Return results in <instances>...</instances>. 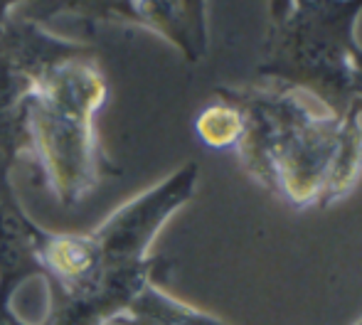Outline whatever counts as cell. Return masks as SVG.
<instances>
[{"mask_svg":"<svg viewBox=\"0 0 362 325\" xmlns=\"http://www.w3.org/2000/svg\"><path fill=\"white\" fill-rule=\"evenodd\" d=\"M242 116L237 153L244 170L293 210L328 207L362 175V111H328L276 79L219 89Z\"/></svg>","mask_w":362,"mask_h":325,"instance_id":"obj_1","label":"cell"},{"mask_svg":"<svg viewBox=\"0 0 362 325\" xmlns=\"http://www.w3.org/2000/svg\"><path fill=\"white\" fill-rule=\"evenodd\" d=\"M360 13L362 0H288L272 13L257 72L338 116L362 111V45L355 37Z\"/></svg>","mask_w":362,"mask_h":325,"instance_id":"obj_2","label":"cell"},{"mask_svg":"<svg viewBox=\"0 0 362 325\" xmlns=\"http://www.w3.org/2000/svg\"><path fill=\"white\" fill-rule=\"evenodd\" d=\"M355 325H362V318H360V321H358V323H355Z\"/></svg>","mask_w":362,"mask_h":325,"instance_id":"obj_5","label":"cell"},{"mask_svg":"<svg viewBox=\"0 0 362 325\" xmlns=\"http://www.w3.org/2000/svg\"><path fill=\"white\" fill-rule=\"evenodd\" d=\"M286 3H288V0H272V5H269V10H272V13H279V10H281Z\"/></svg>","mask_w":362,"mask_h":325,"instance_id":"obj_4","label":"cell"},{"mask_svg":"<svg viewBox=\"0 0 362 325\" xmlns=\"http://www.w3.org/2000/svg\"><path fill=\"white\" fill-rule=\"evenodd\" d=\"M195 129L210 148H234L242 134V116L232 104L219 99L197 116Z\"/></svg>","mask_w":362,"mask_h":325,"instance_id":"obj_3","label":"cell"}]
</instances>
